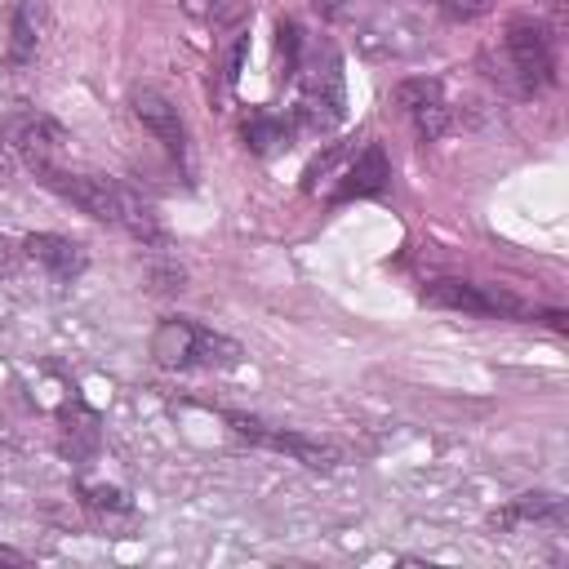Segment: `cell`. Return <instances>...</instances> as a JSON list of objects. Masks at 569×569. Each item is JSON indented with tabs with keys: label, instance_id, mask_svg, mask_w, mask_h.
Listing matches in <instances>:
<instances>
[{
	"label": "cell",
	"instance_id": "obj_1",
	"mask_svg": "<svg viewBox=\"0 0 569 569\" xmlns=\"http://www.w3.org/2000/svg\"><path fill=\"white\" fill-rule=\"evenodd\" d=\"M49 191H58L62 200H71L76 209H84L89 218H98V222H107V227H120V231H129L133 240H160L164 231H160V218H156V209L142 200V196H133L129 187H120L116 178H102V173H71V169H62V164H53V169H44V173H36Z\"/></svg>",
	"mask_w": 569,
	"mask_h": 569
},
{
	"label": "cell",
	"instance_id": "obj_2",
	"mask_svg": "<svg viewBox=\"0 0 569 569\" xmlns=\"http://www.w3.org/2000/svg\"><path fill=\"white\" fill-rule=\"evenodd\" d=\"M151 356L164 369H231V365H240L244 351L236 338H227L200 320L169 316L151 333Z\"/></svg>",
	"mask_w": 569,
	"mask_h": 569
},
{
	"label": "cell",
	"instance_id": "obj_3",
	"mask_svg": "<svg viewBox=\"0 0 569 569\" xmlns=\"http://www.w3.org/2000/svg\"><path fill=\"white\" fill-rule=\"evenodd\" d=\"M502 80L516 93H542L556 84V40L542 18H511L502 36Z\"/></svg>",
	"mask_w": 569,
	"mask_h": 569
},
{
	"label": "cell",
	"instance_id": "obj_4",
	"mask_svg": "<svg viewBox=\"0 0 569 569\" xmlns=\"http://www.w3.org/2000/svg\"><path fill=\"white\" fill-rule=\"evenodd\" d=\"M422 298L431 307H445V311H467V316H498V320H533L538 311L516 298L511 289L502 284H476V280H431L422 289Z\"/></svg>",
	"mask_w": 569,
	"mask_h": 569
},
{
	"label": "cell",
	"instance_id": "obj_5",
	"mask_svg": "<svg viewBox=\"0 0 569 569\" xmlns=\"http://www.w3.org/2000/svg\"><path fill=\"white\" fill-rule=\"evenodd\" d=\"M231 422L236 436H244L249 445H262V449H276V453H289L307 467H338V449L325 445V440H311V436H298V431H284V427H271L262 418H249V413H222Z\"/></svg>",
	"mask_w": 569,
	"mask_h": 569
},
{
	"label": "cell",
	"instance_id": "obj_6",
	"mask_svg": "<svg viewBox=\"0 0 569 569\" xmlns=\"http://www.w3.org/2000/svg\"><path fill=\"white\" fill-rule=\"evenodd\" d=\"M129 111H133V120L173 156V160H182L187 156V129H182V116H178V107L160 93V89H151V84H138V89H129Z\"/></svg>",
	"mask_w": 569,
	"mask_h": 569
},
{
	"label": "cell",
	"instance_id": "obj_7",
	"mask_svg": "<svg viewBox=\"0 0 569 569\" xmlns=\"http://www.w3.org/2000/svg\"><path fill=\"white\" fill-rule=\"evenodd\" d=\"M396 107L413 120V129L431 142L449 129V107H445V89L440 80H427V76H413V80H400L396 84Z\"/></svg>",
	"mask_w": 569,
	"mask_h": 569
},
{
	"label": "cell",
	"instance_id": "obj_8",
	"mask_svg": "<svg viewBox=\"0 0 569 569\" xmlns=\"http://www.w3.org/2000/svg\"><path fill=\"white\" fill-rule=\"evenodd\" d=\"M387 182H391V164H387V151H382L378 142H369V147H360V151L351 156V164L342 169V178H338V187L329 191V200H333V204H347V200H365V196H378V191H387Z\"/></svg>",
	"mask_w": 569,
	"mask_h": 569
},
{
	"label": "cell",
	"instance_id": "obj_9",
	"mask_svg": "<svg viewBox=\"0 0 569 569\" xmlns=\"http://www.w3.org/2000/svg\"><path fill=\"white\" fill-rule=\"evenodd\" d=\"M22 249H27V258H36L53 280H71V276H80L84 262H89L84 244L71 240V236H58V231H36V236L22 240Z\"/></svg>",
	"mask_w": 569,
	"mask_h": 569
},
{
	"label": "cell",
	"instance_id": "obj_10",
	"mask_svg": "<svg viewBox=\"0 0 569 569\" xmlns=\"http://www.w3.org/2000/svg\"><path fill=\"white\" fill-rule=\"evenodd\" d=\"M62 147H67V133L49 116H36V120L18 124V151L31 164V173H44V169L62 164Z\"/></svg>",
	"mask_w": 569,
	"mask_h": 569
},
{
	"label": "cell",
	"instance_id": "obj_11",
	"mask_svg": "<svg viewBox=\"0 0 569 569\" xmlns=\"http://www.w3.org/2000/svg\"><path fill=\"white\" fill-rule=\"evenodd\" d=\"M493 529H516V525H565V502L556 493H520L507 511H493Z\"/></svg>",
	"mask_w": 569,
	"mask_h": 569
},
{
	"label": "cell",
	"instance_id": "obj_12",
	"mask_svg": "<svg viewBox=\"0 0 569 569\" xmlns=\"http://www.w3.org/2000/svg\"><path fill=\"white\" fill-rule=\"evenodd\" d=\"M36 40H40V4L36 0H22L13 9V40H9V62H27L36 53Z\"/></svg>",
	"mask_w": 569,
	"mask_h": 569
},
{
	"label": "cell",
	"instance_id": "obj_13",
	"mask_svg": "<svg viewBox=\"0 0 569 569\" xmlns=\"http://www.w3.org/2000/svg\"><path fill=\"white\" fill-rule=\"evenodd\" d=\"M289 138V129H284V120H276V116H249L244 120V142L253 147V151H271V147H280Z\"/></svg>",
	"mask_w": 569,
	"mask_h": 569
},
{
	"label": "cell",
	"instance_id": "obj_14",
	"mask_svg": "<svg viewBox=\"0 0 569 569\" xmlns=\"http://www.w3.org/2000/svg\"><path fill=\"white\" fill-rule=\"evenodd\" d=\"M276 36H280V40H276V49H280V58H284V71H298V62H302V49H307V36H302V27L284 18V22L276 27Z\"/></svg>",
	"mask_w": 569,
	"mask_h": 569
},
{
	"label": "cell",
	"instance_id": "obj_15",
	"mask_svg": "<svg viewBox=\"0 0 569 569\" xmlns=\"http://www.w3.org/2000/svg\"><path fill=\"white\" fill-rule=\"evenodd\" d=\"M80 493H84V502H89V507H98V511H129L124 493H120V489H111V485H84Z\"/></svg>",
	"mask_w": 569,
	"mask_h": 569
},
{
	"label": "cell",
	"instance_id": "obj_16",
	"mask_svg": "<svg viewBox=\"0 0 569 569\" xmlns=\"http://www.w3.org/2000/svg\"><path fill=\"white\" fill-rule=\"evenodd\" d=\"M422 4H431V9H440L449 18H480L489 9V0H422Z\"/></svg>",
	"mask_w": 569,
	"mask_h": 569
},
{
	"label": "cell",
	"instance_id": "obj_17",
	"mask_svg": "<svg viewBox=\"0 0 569 569\" xmlns=\"http://www.w3.org/2000/svg\"><path fill=\"white\" fill-rule=\"evenodd\" d=\"M316 9H320L325 18H333V22H342V18H351V13H356V4H351V0H316Z\"/></svg>",
	"mask_w": 569,
	"mask_h": 569
},
{
	"label": "cell",
	"instance_id": "obj_18",
	"mask_svg": "<svg viewBox=\"0 0 569 569\" xmlns=\"http://www.w3.org/2000/svg\"><path fill=\"white\" fill-rule=\"evenodd\" d=\"M13 262H18V249H13V240H4V236H0V276H9V271H13Z\"/></svg>",
	"mask_w": 569,
	"mask_h": 569
},
{
	"label": "cell",
	"instance_id": "obj_19",
	"mask_svg": "<svg viewBox=\"0 0 569 569\" xmlns=\"http://www.w3.org/2000/svg\"><path fill=\"white\" fill-rule=\"evenodd\" d=\"M178 4H182L187 13H196V18H204V13H213V4H218V0H178Z\"/></svg>",
	"mask_w": 569,
	"mask_h": 569
},
{
	"label": "cell",
	"instance_id": "obj_20",
	"mask_svg": "<svg viewBox=\"0 0 569 569\" xmlns=\"http://www.w3.org/2000/svg\"><path fill=\"white\" fill-rule=\"evenodd\" d=\"M0 565H27V556L13 551V547H0Z\"/></svg>",
	"mask_w": 569,
	"mask_h": 569
},
{
	"label": "cell",
	"instance_id": "obj_21",
	"mask_svg": "<svg viewBox=\"0 0 569 569\" xmlns=\"http://www.w3.org/2000/svg\"><path fill=\"white\" fill-rule=\"evenodd\" d=\"M9 169H13V156H9V151H4V142H0V178H4Z\"/></svg>",
	"mask_w": 569,
	"mask_h": 569
}]
</instances>
